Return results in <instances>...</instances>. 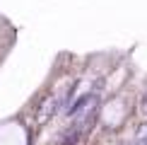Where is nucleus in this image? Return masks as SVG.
Here are the masks:
<instances>
[{"label": "nucleus", "instance_id": "nucleus-1", "mask_svg": "<svg viewBox=\"0 0 147 145\" xmlns=\"http://www.w3.org/2000/svg\"><path fill=\"white\" fill-rule=\"evenodd\" d=\"M142 111H147V92H145V97H142Z\"/></svg>", "mask_w": 147, "mask_h": 145}]
</instances>
